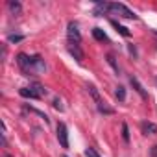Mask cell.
Instances as JSON below:
<instances>
[{
    "mask_svg": "<svg viewBox=\"0 0 157 157\" xmlns=\"http://www.w3.org/2000/svg\"><path fill=\"white\" fill-rule=\"evenodd\" d=\"M46 63L41 56H30V72L33 74H44Z\"/></svg>",
    "mask_w": 157,
    "mask_h": 157,
    "instance_id": "obj_1",
    "label": "cell"
},
{
    "mask_svg": "<svg viewBox=\"0 0 157 157\" xmlns=\"http://www.w3.org/2000/svg\"><path fill=\"white\" fill-rule=\"evenodd\" d=\"M109 11H113V13H118L120 17H126V19H139L137 15H135V11H131L129 8H126L124 4H109Z\"/></svg>",
    "mask_w": 157,
    "mask_h": 157,
    "instance_id": "obj_2",
    "label": "cell"
},
{
    "mask_svg": "<svg viewBox=\"0 0 157 157\" xmlns=\"http://www.w3.org/2000/svg\"><path fill=\"white\" fill-rule=\"evenodd\" d=\"M67 35H68V39H70V43H76V44H80V41H82V33H80V30H78V22H68V28H67Z\"/></svg>",
    "mask_w": 157,
    "mask_h": 157,
    "instance_id": "obj_3",
    "label": "cell"
},
{
    "mask_svg": "<svg viewBox=\"0 0 157 157\" xmlns=\"http://www.w3.org/2000/svg\"><path fill=\"white\" fill-rule=\"evenodd\" d=\"M57 140H59L61 148L68 150V131H67V126L63 122L57 124Z\"/></svg>",
    "mask_w": 157,
    "mask_h": 157,
    "instance_id": "obj_4",
    "label": "cell"
},
{
    "mask_svg": "<svg viewBox=\"0 0 157 157\" xmlns=\"http://www.w3.org/2000/svg\"><path fill=\"white\" fill-rule=\"evenodd\" d=\"M67 50H68V54H70V56H74V59H76V61H82V59H83V52H82L80 44L70 43V44L67 46Z\"/></svg>",
    "mask_w": 157,
    "mask_h": 157,
    "instance_id": "obj_5",
    "label": "cell"
},
{
    "mask_svg": "<svg viewBox=\"0 0 157 157\" xmlns=\"http://www.w3.org/2000/svg\"><path fill=\"white\" fill-rule=\"evenodd\" d=\"M129 83L133 85V89H135V91L139 93V96H140L142 100H148V93L144 91V87H142V85L139 83V80H137V78H135V76H131V78H129Z\"/></svg>",
    "mask_w": 157,
    "mask_h": 157,
    "instance_id": "obj_6",
    "label": "cell"
},
{
    "mask_svg": "<svg viewBox=\"0 0 157 157\" xmlns=\"http://www.w3.org/2000/svg\"><path fill=\"white\" fill-rule=\"evenodd\" d=\"M17 63H19V67H21L24 72H30V56L19 54V56H17Z\"/></svg>",
    "mask_w": 157,
    "mask_h": 157,
    "instance_id": "obj_7",
    "label": "cell"
},
{
    "mask_svg": "<svg viewBox=\"0 0 157 157\" xmlns=\"http://www.w3.org/2000/svg\"><path fill=\"white\" fill-rule=\"evenodd\" d=\"M19 94H21L22 98H30V100H39V98H41V96L32 89V87H22V89L19 91Z\"/></svg>",
    "mask_w": 157,
    "mask_h": 157,
    "instance_id": "obj_8",
    "label": "cell"
},
{
    "mask_svg": "<svg viewBox=\"0 0 157 157\" xmlns=\"http://www.w3.org/2000/svg\"><path fill=\"white\" fill-rule=\"evenodd\" d=\"M140 129L144 135H155L157 133V126L153 122H140Z\"/></svg>",
    "mask_w": 157,
    "mask_h": 157,
    "instance_id": "obj_9",
    "label": "cell"
},
{
    "mask_svg": "<svg viewBox=\"0 0 157 157\" xmlns=\"http://www.w3.org/2000/svg\"><path fill=\"white\" fill-rule=\"evenodd\" d=\"M109 11V2H96V8H94V15L96 17H102L104 13H107Z\"/></svg>",
    "mask_w": 157,
    "mask_h": 157,
    "instance_id": "obj_10",
    "label": "cell"
},
{
    "mask_svg": "<svg viewBox=\"0 0 157 157\" xmlns=\"http://www.w3.org/2000/svg\"><path fill=\"white\" fill-rule=\"evenodd\" d=\"M111 26H113V28H115V30H117V32H118L120 35H124V37H129V35H131V32H129V30H128L126 26L118 24V22H117V21H113V19H111Z\"/></svg>",
    "mask_w": 157,
    "mask_h": 157,
    "instance_id": "obj_11",
    "label": "cell"
},
{
    "mask_svg": "<svg viewBox=\"0 0 157 157\" xmlns=\"http://www.w3.org/2000/svg\"><path fill=\"white\" fill-rule=\"evenodd\" d=\"M93 37H94L96 41H102V43H104V41H109L107 35H105V32H104L102 28H93Z\"/></svg>",
    "mask_w": 157,
    "mask_h": 157,
    "instance_id": "obj_12",
    "label": "cell"
},
{
    "mask_svg": "<svg viewBox=\"0 0 157 157\" xmlns=\"http://www.w3.org/2000/svg\"><path fill=\"white\" fill-rule=\"evenodd\" d=\"M87 89H89V93H91L93 100L96 102V105H98V104H102V98H100V93L96 91V87H94V85H87Z\"/></svg>",
    "mask_w": 157,
    "mask_h": 157,
    "instance_id": "obj_13",
    "label": "cell"
},
{
    "mask_svg": "<svg viewBox=\"0 0 157 157\" xmlns=\"http://www.w3.org/2000/svg\"><path fill=\"white\" fill-rule=\"evenodd\" d=\"M96 107H98V111H100L102 115H113V113H115V109H113V107H107L104 102H102V104H98Z\"/></svg>",
    "mask_w": 157,
    "mask_h": 157,
    "instance_id": "obj_14",
    "label": "cell"
},
{
    "mask_svg": "<svg viewBox=\"0 0 157 157\" xmlns=\"http://www.w3.org/2000/svg\"><path fill=\"white\" fill-rule=\"evenodd\" d=\"M115 94H117V98H118L120 102H124V100H126V87L118 85V87H117V91H115Z\"/></svg>",
    "mask_w": 157,
    "mask_h": 157,
    "instance_id": "obj_15",
    "label": "cell"
},
{
    "mask_svg": "<svg viewBox=\"0 0 157 157\" xmlns=\"http://www.w3.org/2000/svg\"><path fill=\"white\" fill-rule=\"evenodd\" d=\"M8 6H10V10H11V11H13L15 15H19V13H21V10H22L21 2H13V0H11V2H10Z\"/></svg>",
    "mask_w": 157,
    "mask_h": 157,
    "instance_id": "obj_16",
    "label": "cell"
},
{
    "mask_svg": "<svg viewBox=\"0 0 157 157\" xmlns=\"http://www.w3.org/2000/svg\"><path fill=\"white\" fill-rule=\"evenodd\" d=\"M107 63H109V65L113 67V70H115L117 74L120 72V67L117 65V61H115V56H113V54H109V56H107Z\"/></svg>",
    "mask_w": 157,
    "mask_h": 157,
    "instance_id": "obj_17",
    "label": "cell"
},
{
    "mask_svg": "<svg viewBox=\"0 0 157 157\" xmlns=\"http://www.w3.org/2000/svg\"><path fill=\"white\" fill-rule=\"evenodd\" d=\"M122 139H124V142H129V128H128V124H122Z\"/></svg>",
    "mask_w": 157,
    "mask_h": 157,
    "instance_id": "obj_18",
    "label": "cell"
},
{
    "mask_svg": "<svg viewBox=\"0 0 157 157\" xmlns=\"http://www.w3.org/2000/svg\"><path fill=\"white\" fill-rule=\"evenodd\" d=\"M8 41H10V43H21V41H24V35H15V33H11V35H8Z\"/></svg>",
    "mask_w": 157,
    "mask_h": 157,
    "instance_id": "obj_19",
    "label": "cell"
},
{
    "mask_svg": "<svg viewBox=\"0 0 157 157\" xmlns=\"http://www.w3.org/2000/svg\"><path fill=\"white\" fill-rule=\"evenodd\" d=\"M85 155H87V157H100L94 148H87V150H85Z\"/></svg>",
    "mask_w": 157,
    "mask_h": 157,
    "instance_id": "obj_20",
    "label": "cell"
},
{
    "mask_svg": "<svg viewBox=\"0 0 157 157\" xmlns=\"http://www.w3.org/2000/svg\"><path fill=\"white\" fill-rule=\"evenodd\" d=\"M54 107H56V109H59V111H63V105H61V100H59V98H56V100H54Z\"/></svg>",
    "mask_w": 157,
    "mask_h": 157,
    "instance_id": "obj_21",
    "label": "cell"
},
{
    "mask_svg": "<svg viewBox=\"0 0 157 157\" xmlns=\"http://www.w3.org/2000/svg\"><path fill=\"white\" fill-rule=\"evenodd\" d=\"M150 155H151V157H157V146H151V150H150Z\"/></svg>",
    "mask_w": 157,
    "mask_h": 157,
    "instance_id": "obj_22",
    "label": "cell"
},
{
    "mask_svg": "<svg viewBox=\"0 0 157 157\" xmlns=\"http://www.w3.org/2000/svg\"><path fill=\"white\" fill-rule=\"evenodd\" d=\"M129 52H131L133 56H137V50H135V46H133V44H129Z\"/></svg>",
    "mask_w": 157,
    "mask_h": 157,
    "instance_id": "obj_23",
    "label": "cell"
},
{
    "mask_svg": "<svg viewBox=\"0 0 157 157\" xmlns=\"http://www.w3.org/2000/svg\"><path fill=\"white\" fill-rule=\"evenodd\" d=\"M4 157H11V155H8V153H6V155H4Z\"/></svg>",
    "mask_w": 157,
    "mask_h": 157,
    "instance_id": "obj_24",
    "label": "cell"
},
{
    "mask_svg": "<svg viewBox=\"0 0 157 157\" xmlns=\"http://www.w3.org/2000/svg\"><path fill=\"white\" fill-rule=\"evenodd\" d=\"M153 33H155V35H157V30H153Z\"/></svg>",
    "mask_w": 157,
    "mask_h": 157,
    "instance_id": "obj_25",
    "label": "cell"
},
{
    "mask_svg": "<svg viewBox=\"0 0 157 157\" xmlns=\"http://www.w3.org/2000/svg\"><path fill=\"white\" fill-rule=\"evenodd\" d=\"M155 85H157V78H155Z\"/></svg>",
    "mask_w": 157,
    "mask_h": 157,
    "instance_id": "obj_26",
    "label": "cell"
},
{
    "mask_svg": "<svg viewBox=\"0 0 157 157\" xmlns=\"http://www.w3.org/2000/svg\"><path fill=\"white\" fill-rule=\"evenodd\" d=\"M63 157H67V155H63Z\"/></svg>",
    "mask_w": 157,
    "mask_h": 157,
    "instance_id": "obj_27",
    "label": "cell"
}]
</instances>
